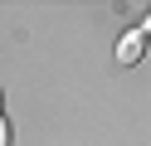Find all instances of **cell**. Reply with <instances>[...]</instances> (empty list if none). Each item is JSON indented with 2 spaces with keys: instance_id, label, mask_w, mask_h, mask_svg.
Instances as JSON below:
<instances>
[{
  "instance_id": "6da1fadb",
  "label": "cell",
  "mask_w": 151,
  "mask_h": 146,
  "mask_svg": "<svg viewBox=\"0 0 151 146\" xmlns=\"http://www.w3.org/2000/svg\"><path fill=\"white\" fill-rule=\"evenodd\" d=\"M141 44H146V24L127 29V34L117 39V63H122V68H127V63H137V58H141Z\"/></svg>"
},
{
  "instance_id": "7a4b0ae2",
  "label": "cell",
  "mask_w": 151,
  "mask_h": 146,
  "mask_svg": "<svg viewBox=\"0 0 151 146\" xmlns=\"http://www.w3.org/2000/svg\"><path fill=\"white\" fill-rule=\"evenodd\" d=\"M0 146H10V122L0 117Z\"/></svg>"
}]
</instances>
